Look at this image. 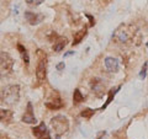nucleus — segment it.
<instances>
[{"label": "nucleus", "instance_id": "obj_10", "mask_svg": "<svg viewBox=\"0 0 148 139\" xmlns=\"http://www.w3.org/2000/svg\"><path fill=\"white\" fill-rule=\"evenodd\" d=\"M105 67L109 72L111 73H116L119 70V62L117 59H115L112 57H108L105 58Z\"/></svg>", "mask_w": 148, "mask_h": 139}, {"label": "nucleus", "instance_id": "obj_2", "mask_svg": "<svg viewBox=\"0 0 148 139\" xmlns=\"http://www.w3.org/2000/svg\"><path fill=\"white\" fill-rule=\"evenodd\" d=\"M0 100L4 105L12 106L20 100V86L18 85H8L0 92Z\"/></svg>", "mask_w": 148, "mask_h": 139}, {"label": "nucleus", "instance_id": "obj_4", "mask_svg": "<svg viewBox=\"0 0 148 139\" xmlns=\"http://www.w3.org/2000/svg\"><path fill=\"white\" fill-rule=\"evenodd\" d=\"M14 59L9 53L0 52V78H5L12 73Z\"/></svg>", "mask_w": 148, "mask_h": 139}, {"label": "nucleus", "instance_id": "obj_19", "mask_svg": "<svg viewBox=\"0 0 148 139\" xmlns=\"http://www.w3.org/2000/svg\"><path fill=\"white\" fill-rule=\"evenodd\" d=\"M25 1L29 4L30 6H38L45 1V0H25Z\"/></svg>", "mask_w": 148, "mask_h": 139}, {"label": "nucleus", "instance_id": "obj_8", "mask_svg": "<svg viewBox=\"0 0 148 139\" xmlns=\"http://www.w3.org/2000/svg\"><path fill=\"white\" fill-rule=\"evenodd\" d=\"M45 106L47 107L48 110H52V111H54V110H59V108H62L63 106H64V104H63V101H62V99L59 97L58 95L57 96H53V97H51V99H48L47 101L45 102Z\"/></svg>", "mask_w": 148, "mask_h": 139}, {"label": "nucleus", "instance_id": "obj_15", "mask_svg": "<svg viewBox=\"0 0 148 139\" xmlns=\"http://www.w3.org/2000/svg\"><path fill=\"white\" fill-rule=\"evenodd\" d=\"M121 89V86H117V87H115V89H111L110 91H109V95H108V100H106V102L103 105V107H101L100 110H105L106 107H108V106L110 105V102L111 101H112V99H114V96L117 94V91Z\"/></svg>", "mask_w": 148, "mask_h": 139}, {"label": "nucleus", "instance_id": "obj_6", "mask_svg": "<svg viewBox=\"0 0 148 139\" xmlns=\"http://www.w3.org/2000/svg\"><path fill=\"white\" fill-rule=\"evenodd\" d=\"M90 89L92 92H94V95L96 97H103L105 94L106 87H105V84L101 79L94 78V79H91V81H90Z\"/></svg>", "mask_w": 148, "mask_h": 139}, {"label": "nucleus", "instance_id": "obj_12", "mask_svg": "<svg viewBox=\"0 0 148 139\" xmlns=\"http://www.w3.org/2000/svg\"><path fill=\"white\" fill-rule=\"evenodd\" d=\"M14 118V112L11 110L0 108V121L3 123H10Z\"/></svg>", "mask_w": 148, "mask_h": 139}, {"label": "nucleus", "instance_id": "obj_23", "mask_svg": "<svg viewBox=\"0 0 148 139\" xmlns=\"http://www.w3.org/2000/svg\"><path fill=\"white\" fill-rule=\"evenodd\" d=\"M147 47H148V42H147Z\"/></svg>", "mask_w": 148, "mask_h": 139}, {"label": "nucleus", "instance_id": "obj_5", "mask_svg": "<svg viewBox=\"0 0 148 139\" xmlns=\"http://www.w3.org/2000/svg\"><path fill=\"white\" fill-rule=\"evenodd\" d=\"M37 55H38V63H37L36 68V78L40 82H42L46 79V74H47V55L41 49H38Z\"/></svg>", "mask_w": 148, "mask_h": 139}, {"label": "nucleus", "instance_id": "obj_16", "mask_svg": "<svg viewBox=\"0 0 148 139\" xmlns=\"http://www.w3.org/2000/svg\"><path fill=\"white\" fill-rule=\"evenodd\" d=\"M17 50H18V53H20V55H21V58H22V61H24V63L29 64L30 57H29V53H27V49H26L22 44L18 43V44H17Z\"/></svg>", "mask_w": 148, "mask_h": 139}, {"label": "nucleus", "instance_id": "obj_11", "mask_svg": "<svg viewBox=\"0 0 148 139\" xmlns=\"http://www.w3.org/2000/svg\"><path fill=\"white\" fill-rule=\"evenodd\" d=\"M42 15H38V14H35L32 11H25V18L29 21L30 25H37L42 20Z\"/></svg>", "mask_w": 148, "mask_h": 139}, {"label": "nucleus", "instance_id": "obj_18", "mask_svg": "<svg viewBox=\"0 0 148 139\" xmlns=\"http://www.w3.org/2000/svg\"><path fill=\"white\" fill-rule=\"evenodd\" d=\"M94 113H95V110L85 108L84 111H82L80 116H82V117H84V118H86V119H90V118L92 117V116H94Z\"/></svg>", "mask_w": 148, "mask_h": 139}, {"label": "nucleus", "instance_id": "obj_14", "mask_svg": "<svg viewBox=\"0 0 148 139\" xmlns=\"http://www.w3.org/2000/svg\"><path fill=\"white\" fill-rule=\"evenodd\" d=\"M85 35H86V29H83V30H80V31L75 32V33H74V38H73L72 44H73V46L79 44L82 41H83V38L85 37Z\"/></svg>", "mask_w": 148, "mask_h": 139}, {"label": "nucleus", "instance_id": "obj_7", "mask_svg": "<svg viewBox=\"0 0 148 139\" xmlns=\"http://www.w3.org/2000/svg\"><path fill=\"white\" fill-rule=\"evenodd\" d=\"M32 133L37 139H52L49 136V131L46 127V124L43 122H41L38 126H36L32 128Z\"/></svg>", "mask_w": 148, "mask_h": 139}, {"label": "nucleus", "instance_id": "obj_9", "mask_svg": "<svg viewBox=\"0 0 148 139\" xmlns=\"http://www.w3.org/2000/svg\"><path fill=\"white\" fill-rule=\"evenodd\" d=\"M21 121L24 122V123H27V124H34V123H36L37 119H36L35 114H34V110H32V104H31V102L27 104L26 112L22 114Z\"/></svg>", "mask_w": 148, "mask_h": 139}, {"label": "nucleus", "instance_id": "obj_3", "mask_svg": "<svg viewBox=\"0 0 148 139\" xmlns=\"http://www.w3.org/2000/svg\"><path fill=\"white\" fill-rule=\"evenodd\" d=\"M51 127H52L53 132L56 133L57 137H61L62 134L67 133L69 129V121L67 117L62 114H58L51 119Z\"/></svg>", "mask_w": 148, "mask_h": 139}, {"label": "nucleus", "instance_id": "obj_13", "mask_svg": "<svg viewBox=\"0 0 148 139\" xmlns=\"http://www.w3.org/2000/svg\"><path fill=\"white\" fill-rule=\"evenodd\" d=\"M67 46V38L66 37H58L57 41L53 44V50L56 52H61V50L64 49V47Z\"/></svg>", "mask_w": 148, "mask_h": 139}, {"label": "nucleus", "instance_id": "obj_17", "mask_svg": "<svg viewBox=\"0 0 148 139\" xmlns=\"http://www.w3.org/2000/svg\"><path fill=\"white\" fill-rule=\"evenodd\" d=\"M83 101H84V95L82 94L79 89H75L74 90V94H73V102L78 105V104L83 102Z\"/></svg>", "mask_w": 148, "mask_h": 139}, {"label": "nucleus", "instance_id": "obj_20", "mask_svg": "<svg viewBox=\"0 0 148 139\" xmlns=\"http://www.w3.org/2000/svg\"><path fill=\"white\" fill-rule=\"evenodd\" d=\"M147 69H148V62H146L145 65L142 67V70H141V73H140V78H141V79H145V78H146V75H147Z\"/></svg>", "mask_w": 148, "mask_h": 139}, {"label": "nucleus", "instance_id": "obj_21", "mask_svg": "<svg viewBox=\"0 0 148 139\" xmlns=\"http://www.w3.org/2000/svg\"><path fill=\"white\" fill-rule=\"evenodd\" d=\"M64 63L62 62V63H59V64H57V70H62V69H64Z\"/></svg>", "mask_w": 148, "mask_h": 139}, {"label": "nucleus", "instance_id": "obj_22", "mask_svg": "<svg viewBox=\"0 0 148 139\" xmlns=\"http://www.w3.org/2000/svg\"><path fill=\"white\" fill-rule=\"evenodd\" d=\"M71 54H73V50H72V52H68V53H66L64 55H71Z\"/></svg>", "mask_w": 148, "mask_h": 139}, {"label": "nucleus", "instance_id": "obj_1", "mask_svg": "<svg viewBox=\"0 0 148 139\" xmlns=\"http://www.w3.org/2000/svg\"><path fill=\"white\" fill-rule=\"evenodd\" d=\"M137 32V29L135 25L132 24H122L121 26H119L115 33L112 36V40L116 41L119 43H127L130 41H132L135 38V35Z\"/></svg>", "mask_w": 148, "mask_h": 139}]
</instances>
